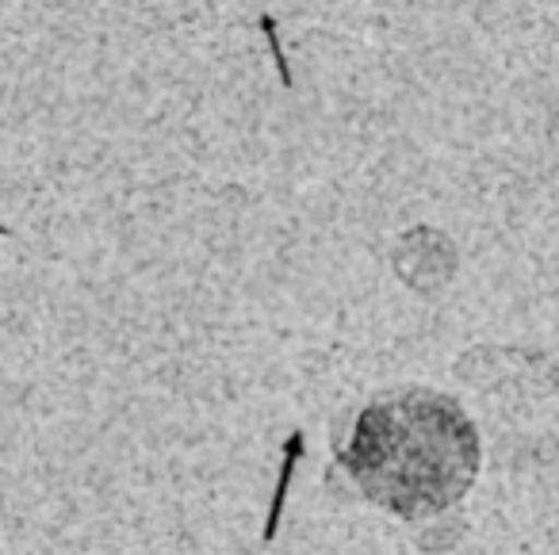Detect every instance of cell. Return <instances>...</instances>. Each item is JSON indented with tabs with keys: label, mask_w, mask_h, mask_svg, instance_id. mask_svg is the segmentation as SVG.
<instances>
[{
	"label": "cell",
	"mask_w": 559,
	"mask_h": 555,
	"mask_svg": "<svg viewBox=\"0 0 559 555\" xmlns=\"http://www.w3.org/2000/svg\"><path fill=\"white\" fill-rule=\"evenodd\" d=\"M342 468L391 513L429 517L456 506L475 483L479 433L456 399L414 387L357 417Z\"/></svg>",
	"instance_id": "obj_1"
},
{
	"label": "cell",
	"mask_w": 559,
	"mask_h": 555,
	"mask_svg": "<svg viewBox=\"0 0 559 555\" xmlns=\"http://www.w3.org/2000/svg\"><path fill=\"white\" fill-rule=\"evenodd\" d=\"M304 460V433H292L284 440V460H280V475H276V486H272V501H269V517H264V544H272L280 532V513H284V501H288V486H292V475H296V463Z\"/></svg>",
	"instance_id": "obj_2"
}]
</instances>
